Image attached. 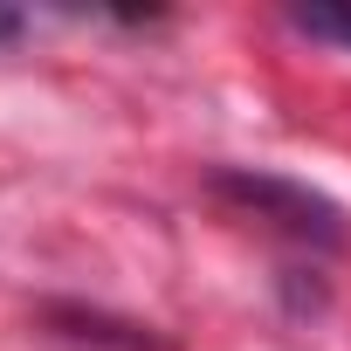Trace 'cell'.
I'll return each mask as SVG.
<instances>
[{"mask_svg": "<svg viewBox=\"0 0 351 351\" xmlns=\"http://www.w3.org/2000/svg\"><path fill=\"white\" fill-rule=\"evenodd\" d=\"M21 28H28V21H21V14H14V8H0V42H14V35H21Z\"/></svg>", "mask_w": 351, "mask_h": 351, "instance_id": "obj_3", "label": "cell"}, {"mask_svg": "<svg viewBox=\"0 0 351 351\" xmlns=\"http://www.w3.org/2000/svg\"><path fill=\"white\" fill-rule=\"evenodd\" d=\"M207 186H214L221 200L248 207L255 221L282 228V234H289V241H303V248H337V241H344V214H337L324 193L296 186V180H276V172H241V165H221Z\"/></svg>", "mask_w": 351, "mask_h": 351, "instance_id": "obj_1", "label": "cell"}, {"mask_svg": "<svg viewBox=\"0 0 351 351\" xmlns=\"http://www.w3.org/2000/svg\"><path fill=\"white\" fill-rule=\"evenodd\" d=\"M296 28L317 35V42H344L351 49V0H337V8H296Z\"/></svg>", "mask_w": 351, "mask_h": 351, "instance_id": "obj_2", "label": "cell"}]
</instances>
